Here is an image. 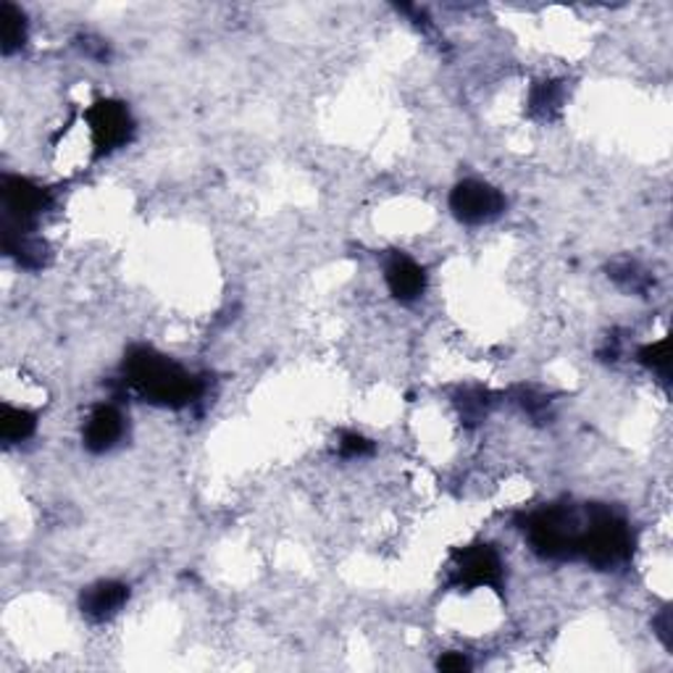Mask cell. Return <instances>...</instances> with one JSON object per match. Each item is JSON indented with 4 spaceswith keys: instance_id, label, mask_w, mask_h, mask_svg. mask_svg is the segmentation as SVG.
Instances as JSON below:
<instances>
[{
    "instance_id": "2e32d148",
    "label": "cell",
    "mask_w": 673,
    "mask_h": 673,
    "mask_svg": "<svg viewBox=\"0 0 673 673\" xmlns=\"http://www.w3.org/2000/svg\"><path fill=\"white\" fill-rule=\"evenodd\" d=\"M371 450H374V445H371L363 435H353V431H348V435H342V439H340V452L345 458L368 456Z\"/></svg>"
},
{
    "instance_id": "e0dca14e",
    "label": "cell",
    "mask_w": 673,
    "mask_h": 673,
    "mask_svg": "<svg viewBox=\"0 0 673 673\" xmlns=\"http://www.w3.org/2000/svg\"><path fill=\"white\" fill-rule=\"evenodd\" d=\"M613 279L621 281V285L631 287V290H644V285H648V277H642L640 269H637L634 264H623L621 269H613Z\"/></svg>"
},
{
    "instance_id": "7c38bea8",
    "label": "cell",
    "mask_w": 673,
    "mask_h": 673,
    "mask_svg": "<svg viewBox=\"0 0 673 673\" xmlns=\"http://www.w3.org/2000/svg\"><path fill=\"white\" fill-rule=\"evenodd\" d=\"M0 43H3V53L11 56L19 47L26 43V17L22 9L3 0L0 3Z\"/></svg>"
},
{
    "instance_id": "8fae6325",
    "label": "cell",
    "mask_w": 673,
    "mask_h": 673,
    "mask_svg": "<svg viewBox=\"0 0 673 673\" xmlns=\"http://www.w3.org/2000/svg\"><path fill=\"white\" fill-rule=\"evenodd\" d=\"M3 247L9 256H13L24 269H40L45 264L47 247L45 243H40L32 232L17 229V226H6L3 224Z\"/></svg>"
},
{
    "instance_id": "9c48e42d",
    "label": "cell",
    "mask_w": 673,
    "mask_h": 673,
    "mask_svg": "<svg viewBox=\"0 0 673 673\" xmlns=\"http://www.w3.org/2000/svg\"><path fill=\"white\" fill-rule=\"evenodd\" d=\"M82 437H85V448L90 452H108L111 448H116V442L124 437L121 410L108 403L95 405Z\"/></svg>"
},
{
    "instance_id": "52a82bcc",
    "label": "cell",
    "mask_w": 673,
    "mask_h": 673,
    "mask_svg": "<svg viewBox=\"0 0 673 673\" xmlns=\"http://www.w3.org/2000/svg\"><path fill=\"white\" fill-rule=\"evenodd\" d=\"M0 192H3V205H6V226H17V229L32 232L34 222L43 211L51 205V195L47 190L34 184L32 180L24 177H3L0 182Z\"/></svg>"
},
{
    "instance_id": "6da1fadb",
    "label": "cell",
    "mask_w": 673,
    "mask_h": 673,
    "mask_svg": "<svg viewBox=\"0 0 673 673\" xmlns=\"http://www.w3.org/2000/svg\"><path fill=\"white\" fill-rule=\"evenodd\" d=\"M121 382L135 389L142 400L163 408H184L203 393V384L180 363L167 359L153 348H132L124 359Z\"/></svg>"
},
{
    "instance_id": "ac0fdd59",
    "label": "cell",
    "mask_w": 673,
    "mask_h": 673,
    "mask_svg": "<svg viewBox=\"0 0 673 673\" xmlns=\"http://www.w3.org/2000/svg\"><path fill=\"white\" fill-rule=\"evenodd\" d=\"M437 669L439 671H469L471 663H469V658L460 655V652H448V655L439 658Z\"/></svg>"
},
{
    "instance_id": "277c9868",
    "label": "cell",
    "mask_w": 673,
    "mask_h": 673,
    "mask_svg": "<svg viewBox=\"0 0 673 673\" xmlns=\"http://www.w3.org/2000/svg\"><path fill=\"white\" fill-rule=\"evenodd\" d=\"M85 121L90 127L93 135V148L95 156H108L114 150H119L132 140L135 121L129 116V108L119 100L100 98L95 100L90 108L85 111Z\"/></svg>"
},
{
    "instance_id": "ba28073f",
    "label": "cell",
    "mask_w": 673,
    "mask_h": 673,
    "mask_svg": "<svg viewBox=\"0 0 673 673\" xmlns=\"http://www.w3.org/2000/svg\"><path fill=\"white\" fill-rule=\"evenodd\" d=\"M384 279H387L393 298L400 300V303H416L424 290H427V271H424V266H418L414 258L400 256V253H395L387 260Z\"/></svg>"
},
{
    "instance_id": "9a60e30c",
    "label": "cell",
    "mask_w": 673,
    "mask_h": 673,
    "mask_svg": "<svg viewBox=\"0 0 673 673\" xmlns=\"http://www.w3.org/2000/svg\"><path fill=\"white\" fill-rule=\"evenodd\" d=\"M642 366H648L652 374L661 376L663 382H669L671 376V353H669V340H658L652 345H644L640 353H637Z\"/></svg>"
},
{
    "instance_id": "5b68a950",
    "label": "cell",
    "mask_w": 673,
    "mask_h": 673,
    "mask_svg": "<svg viewBox=\"0 0 673 673\" xmlns=\"http://www.w3.org/2000/svg\"><path fill=\"white\" fill-rule=\"evenodd\" d=\"M452 587L479 589L503 587V558L492 545H471L456 553L452 560Z\"/></svg>"
},
{
    "instance_id": "30bf717a",
    "label": "cell",
    "mask_w": 673,
    "mask_h": 673,
    "mask_svg": "<svg viewBox=\"0 0 673 673\" xmlns=\"http://www.w3.org/2000/svg\"><path fill=\"white\" fill-rule=\"evenodd\" d=\"M129 600V587L121 581H98L93 587H87L82 592V613H85L90 621H108L114 618L119 610L127 606Z\"/></svg>"
},
{
    "instance_id": "8992f818",
    "label": "cell",
    "mask_w": 673,
    "mask_h": 673,
    "mask_svg": "<svg viewBox=\"0 0 673 673\" xmlns=\"http://www.w3.org/2000/svg\"><path fill=\"white\" fill-rule=\"evenodd\" d=\"M450 211L463 224H487L503 214L505 197L482 180H463L450 192Z\"/></svg>"
},
{
    "instance_id": "5bb4252c",
    "label": "cell",
    "mask_w": 673,
    "mask_h": 673,
    "mask_svg": "<svg viewBox=\"0 0 673 673\" xmlns=\"http://www.w3.org/2000/svg\"><path fill=\"white\" fill-rule=\"evenodd\" d=\"M563 85L560 82H540L532 87L528 95V114L537 116V119H553L563 106Z\"/></svg>"
},
{
    "instance_id": "3957f363",
    "label": "cell",
    "mask_w": 673,
    "mask_h": 673,
    "mask_svg": "<svg viewBox=\"0 0 673 673\" xmlns=\"http://www.w3.org/2000/svg\"><path fill=\"white\" fill-rule=\"evenodd\" d=\"M584 521V508L547 505L528 513L524 534L532 551L547 560H574V545Z\"/></svg>"
},
{
    "instance_id": "d6986e66",
    "label": "cell",
    "mask_w": 673,
    "mask_h": 673,
    "mask_svg": "<svg viewBox=\"0 0 673 673\" xmlns=\"http://www.w3.org/2000/svg\"><path fill=\"white\" fill-rule=\"evenodd\" d=\"M655 629H661V631H658V637H661V640L665 642V648H671V613H669V608H665L663 613L655 618Z\"/></svg>"
},
{
    "instance_id": "7a4b0ae2",
    "label": "cell",
    "mask_w": 673,
    "mask_h": 673,
    "mask_svg": "<svg viewBox=\"0 0 673 673\" xmlns=\"http://www.w3.org/2000/svg\"><path fill=\"white\" fill-rule=\"evenodd\" d=\"M631 553H634V532H631L627 519L602 505L584 508V521L574 545V560L589 563L600 571H610V568L627 566Z\"/></svg>"
},
{
    "instance_id": "4fadbf2b",
    "label": "cell",
    "mask_w": 673,
    "mask_h": 673,
    "mask_svg": "<svg viewBox=\"0 0 673 673\" xmlns=\"http://www.w3.org/2000/svg\"><path fill=\"white\" fill-rule=\"evenodd\" d=\"M34 427H38V416L30 414V410L13 408L9 403L0 408V435L9 445L30 439L34 435Z\"/></svg>"
}]
</instances>
